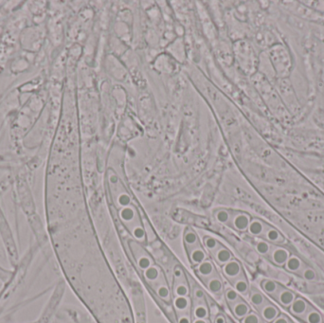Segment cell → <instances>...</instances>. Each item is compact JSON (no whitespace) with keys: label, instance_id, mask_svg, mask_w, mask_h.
Here are the masks:
<instances>
[{"label":"cell","instance_id":"cell-28","mask_svg":"<svg viewBox=\"0 0 324 323\" xmlns=\"http://www.w3.org/2000/svg\"><path fill=\"white\" fill-rule=\"evenodd\" d=\"M300 275L304 278L305 280L309 281V282H314V281L317 280V278H318V275H317V272H316L315 270L313 268L306 267V266L300 272Z\"/></svg>","mask_w":324,"mask_h":323},{"label":"cell","instance_id":"cell-17","mask_svg":"<svg viewBox=\"0 0 324 323\" xmlns=\"http://www.w3.org/2000/svg\"><path fill=\"white\" fill-rule=\"evenodd\" d=\"M183 243H184V246H185L186 252L193 250L196 246L201 244L197 233L192 229H187L184 231Z\"/></svg>","mask_w":324,"mask_h":323},{"label":"cell","instance_id":"cell-21","mask_svg":"<svg viewBox=\"0 0 324 323\" xmlns=\"http://www.w3.org/2000/svg\"><path fill=\"white\" fill-rule=\"evenodd\" d=\"M213 217L215 221L225 226H230L232 220V210L226 208H218L214 211Z\"/></svg>","mask_w":324,"mask_h":323},{"label":"cell","instance_id":"cell-23","mask_svg":"<svg viewBox=\"0 0 324 323\" xmlns=\"http://www.w3.org/2000/svg\"><path fill=\"white\" fill-rule=\"evenodd\" d=\"M306 323H324L323 315L321 314L313 306L306 312V314L301 319Z\"/></svg>","mask_w":324,"mask_h":323},{"label":"cell","instance_id":"cell-13","mask_svg":"<svg viewBox=\"0 0 324 323\" xmlns=\"http://www.w3.org/2000/svg\"><path fill=\"white\" fill-rule=\"evenodd\" d=\"M270 226L267 222L263 221L260 218H251L249 229H248V232L250 233V235L253 236V237H262L265 233V231L269 229Z\"/></svg>","mask_w":324,"mask_h":323},{"label":"cell","instance_id":"cell-4","mask_svg":"<svg viewBox=\"0 0 324 323\" xmlns=\"http://www.w3.org/2000/svg\"><path fill=\"white\" fill-rule=\"evenodd\" d=\"M140 244L137 243L136 245L132 246V250L134 251V258L137 263L138 268L141 270L144 271L147 268H150L152 265H154V261L151 257V255L149 254L148 252L145 250H143L140 246Z\"/></svg>","mask_w":324,"mask_h":323},{"label":"cell","instance_id":"cell-24","mask_svg":"<svg viewBox=\"0 0 324 323\" xmlns=\"http://www.w3.org/2000/svg\"><path fill=\"white\" fill-rule=\"evenodd\" d=\"M280 287L281 285L279 283L272 280H263L261 283V287L264 290V292L270 296L271 298L276 294Z\"/></svg>","mask_w":324,"mask_h":323},{"label":"cell","instance_id":"cell-18","mask_svg":"<svg viewBox=\"0 0 324 323\" xmlns=\"http://www.w3.org/2000/svg\"><path fill=\"white\" fill-rule=\"evenodd\" d=\"M213 255L215 262L220 267L226 265L227 263H229L230 261H232V259H233V255H232L231 250H229L228 248H226L225 246H223V245H221V247L216 250Z\"/></svg>","mask_w":324,"mask_h":323},{"label":"cell","instance_id":"cell-8","mask_svg":"<svg viewBox=\"0 0 324 323\" xmlns=\"http://www.w3.org/2000/svg\"><path fill=\"white\" fill-rule=\"evenodd\" d=\"M272 298L282 306H284L286 308H289L290 305H292V303L294 302V300L296 299V295L291 290L281 286L278 291L276 292V294Z\"/></svg>","mask_w":324,"mask_h":323},{"label":"cell","instance_id":"cell-11","mask_svg":"<svg viewBox=\"0 0 324 323\" xmlns=\"http://www.w3.org/2000/svg\"><path fill=\"white\" fill-rule=\"evenodd\" d=\"M229 307L234 318L238 321H241L242 319H244L247 315L250 314L251 312L250 305L246 301H244L243 298H241L239 301H237L236 303L230 305Z\"/></svg>","mask_w":324,"mask_h":323},{"label":"cell","instance_id":"cell-12","mask_svg":"<svg viewBox=\"0 0 324 323\" xmlns=\"http://www.w3.org/2000/svg\"><path fill=\"white\" fill-rule=\"evenodd\" d=\"M187 255H188V259H189L191 265L194 268L200 265L201 263H203L204 261H206L208 259L207 252L201 244L196 246L193 250L188 251Z\"/></svg>","mask_w":324,"mask_h":323},{"label":"cell","instance_id":"cell-7","mask_svg":"<svg viewBox=\"0 0 324 323\" xmlns=\"http://www.w3.org/2000/svg\"><path fill=\"white\" fill-rule=\"evenodd\" d=\"M194 269H195V274L201 279L202 282L217 274L213 262L209 259H207L203 263L195 267Z\"/></svg>","mask_w":324,"mask_h":323},{"label":"cell","instance_id":"cell-26","mask_svg":"<svg viewBox=\"0 0 324 323\" xmlns=\"http://www.w3.org/2000/svg\"><path fill=\"white\" fill-rule=\"evenodd\" d=\"M223 295H224L227 305H229V306L232 305V304H234V303H236L237 301H239L242 298L240 294L233 287H228V288L224 289Z\"/></svg>","mask_w":324,"mask_h":323},{"label":"cell","instance_id":"cell-14","mask_svg":"<svg viewBox=\"0 0 324 323\" xmlns=\"http://www.w3.org/2000/svg\"><path fill=\"white\" fill-rule=\"evenodd\" d=\"M258 312L263 321L269 323H272L276 318H278L280 315V310L275 305H272L269 301L263 307L260 308Z\"/></svg>","mask_w":324,"mask_h":323},{"label":"cell","instance_id":"cell-29","mask_svg":"<svg viewBox=\"0 0 324 323\" xmlns=\"http://www.w3.org/2000/svg\"><path fill=\"white\" fill-rule=\"evenodd\" d=\"M240 323H264V321L260 317V315L251 311L250 314L247 315L244 319H242Z\"/></svg>","mask_w":324,"mask_h":323},{"label":"cell","instance_id":"cell-10","mask_svg":"<svg viewBox=\"0 0 324 323\" xmlns=\"http://www.w3.org/2000/svg\"><path fill=\"white\" fill-rule=\"evenodd\" d=\"M206 288L209 290L210 293H212L215 297H220L224 293V284H223L221 278L219 277L218 274L214 275L213 277L206 280L203 282Z\"/></svg>","mask_w":324,"mask_h":323},{"label":"cell","instance_id":"cell-19","mask_svg":"<svg viewBox=\"0 0 324 323\" xmlns=\"http://www.w3.org/2000/svg\"><path fill=\"white\" fill-rule=\"evenodd\" d=\"M131 235L133 236V239L139 243L140 245H145L147 240V235L145 228L143 227V224L139 222L138 224L134 225L129 230Z\"/></svg>","mask_w":324,"mask_h":323},{"label":"cell","instance_id":"cell-27","mask_svg":"<svg viewBox=\"0 0 324 323\" xmlns=\"http://www.w3.org/2000/svg\"><path fill=\"white\" fill-rule=\"evenodd\" d=\"M255 249L261 255L267 256V255H269V253L271 251L272 245L268 241L263 239V240L257 241V243L255 244Z\"/></svg>","mask_w":324,"mask_h":323},{"label":"cell","instance_id":"cell-1","mask_svg":"<svg viewBox=\"0 0 324 323\" xmlns=\"http://www.w3.org/2000/svg\"><path fill=\"white\" fill-rule=\"evenodd\" d=\"M119 211V218L121 220V223L124 225V227L129 231L130 229L138 224L140 220V216H139V211L138 208L131 204L129 206L123 207L118 210Z\"/></svg>","mask_w":324,"mask_h":323},{"label":"cell","instance_id":"cell-5","mask_svg":"<svg viewBox=\"0 0 324 323\" xmlns=\"http://www.w3.org/2000/svg\"><path fill=\"white\" fill-rule=\"evenodd\" d=\"M221 270L224 277L226 278L230 283H232L244 272L241 263L234 258L229 263H227L226 265L222 266Z\"/></svg>","mask_w":324,"mask_h":323},{"label":"cell","instance_id":"cell-2","mask_svg":"<svg viewBox=\"0 0 324 323\" xmlns=\"http://www.w3.org/2000/svg\"><path fill=\"white\" fill-rule=\"evenodd\" d=\"M142 275L152 289H154L155 287H158L161 284L167 283L166 278L162 272V269L155 264L152 265L146 270L142 271Z\"/></svg>","mask_w":324,"mask_h":323},{"label":"cell","instance_id":"cell-30","mask_svg":"<svg viewBox=\"0 0 324 323\" xmlns=\"http://www.w3.org/2000/svg\"><path fill=\"white\" fill-rule=\"evenodd\" d=\"M271 323H293L288 318H287V316H285V315H282L280 314L278 316V318H276L273 322Z\"/></svg>","mask_w":324,"mask_h":323},{"label":"cell","instance_id":"cell-9","mask_svg":"<svg viewBox=\"0 0 324 323\" xmlns=\"http://www.w3.org/2000/svg\"><path fill=\"white\" fill-rule=\"evenodd\" d=\"M311 306L312 305H310L305 299H303L301 297H296V299L294 300V302L289 307V311L293 316H295L298 319L301 320L306 314V312L310 309Z\"/></svg>","mask_w":324,"mask_h":323},{"label":"cell","instance_id":"cell-16","mask_svg":"<svg viewBox=\"0 0 324 323\" xmlns=\"http://www.w3.org/2000/svg\"><path fill=\"white\" fill-rule=\"evenodd\" d=\"M231 285L240 294V296H249L250 294V284L245 274V271L236 280H234L232 283H231Z\"/></svg>","mask_w":324,"mask_h":323},{"label":"cell","instance_id":"cell-6","mask_svg":"<svg viewBox=\"0 0 324 323\" xmlns=\"http://www.w3.org/2000/svg\"><path fill=\"white\" fill-rule=\"evenodd\" d=\"M290 256H291L290 251L286 248L272 245V249L269 253V257L276 266H279V267L285 266Z\"/></svg>","mask_w":324,"mask_h":323},{"label":"cell","instance_id":"cell-3","mask_svg":"<svg viewBox=\"0 0 324 323\" xmlns=\"http://www.w3.org/2000/svg\"><path fill=\"white\" fill-rule=\"evenodd\" d=\"M251 218L252 217L248 213L232 210V220H231L230 227H232L233 230L239 232L248 231Z\"/></svg>","mask_w":324,"mask_h":323},{"label":"cell","instance_id":"cell-20","mask_svg":"<svg viewBox=\"0 0 324 323\" xmlns=\"http://www.w3.org/2000/svg\"><path fill=\"white\" fill-rule=\"evenodd\" d=\"M249 298H250V304L253 305L257 310H259L261 307H263L269 302V300L265 297V295L262 292H260L259 290H257L256 288H250Z\"/></svg>","mask_w":324,"mask_h":323},{"label":"cell","instance_id":"cell-15","mask_svg":"<svg viewBox=\"0 0 324 323\" xmlns=\"http://www.w3.org/2000/svg\"><path fill=\"white\" fill-rule=\"evenodd\" d=\"M262 238L264 240L268 241L271 245H276V246L284 244L286 241L284 235L278 230H276L271 226H269V229L265 231Z\"/></svg>","mask_w":324,"mask_h":323},{"label":"cell","instance_id":"cell-22","mask_svg":"<svg viewBox=\"0 0 324 323\" xmlns=\"http://www.w3.org/2000/svg\"><path fill=\"white\" fill-rule=\"evenodd\" d=\"M284 267L289 272L300 273L303 270V268L306 267V265L303 262V260H301V259L297 257L295 255H292V256H290L289 259L287 260V262Z\"/></svg>","mask_w":324,"mask_h":323},{"label":"cell","instance_id":"cell-25","mask_svg":"<svg viewBox=\"0 0 324 323\" xmlns=\"http://www.w3.org/2000/svg\"><path fill=\"white\" fill-rule=\"evenodd\" d=\"M202 243H203L204 248L206 250H209L212 254H213L216 250H218L222 245L215 237H213L211 235H205Z\"/></svg>","mask_w":324,"mask_h":323}]
</instances>
